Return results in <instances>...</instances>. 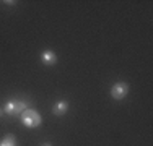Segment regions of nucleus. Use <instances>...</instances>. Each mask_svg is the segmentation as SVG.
<instances>
[{
    "mask_svg": "<svg viewBox=\"0 0 153 146\" xmlns=\"http://www.w3.org/2000/svg\"><path fill=\"white\" fill-rule=\"evenodd\" d=\"M21 122H23V125L28 127V128H36V127L41 125L42 119H41V115H39L36 111L26 109V111L21 114Z\"/></svg>",
    "mask_w": 153,
    "mask_h": 146,
    "instance_id": "f257e3e1",
    "label": "nucleus"
},
{
    "mask_svg": "<svg viewBox=\"0 0 153 146\" xmlns=\"http://www.w3.org/2000/svg\"><path fill=\"white\" fill-rule=\"evenodd\" d=\"M26 107H28V102L25 101H8L3 107V111L8 115H16V114H23L26 111Z\"/></svg>",
    "mask_w": 153,
    "mask_h": 146,
    "instance_id": "f03ea898",
    "label": "nucleus"
},
{
    "mask_svg": "<svg viewBox=\"0 0 153 146\" xmlns=\"http://www.w3.org/2000/svg\"><path fill=\"white\" fill-rule=\"evenodd\" d=\"M129 93V85L127 83H116L114 86L111 88V97L116 101H121L127 96Z\"/></svg>",
    "mask_w": 153,
    "mask_h": 146,
    "instance_id": "7ed1b4c3",
    "label": "nucleus"
},
{
    "mask_svg": "<svg viewBox=\"0 0 153 146\" xmlns=\"http://www.w3.org/2000/svg\"><path fill=\"white\" fill-rule=\"evenodd\" d=\"M41 60H42L44 65H54L57 62V55H56L54 50L47 49V50H42L41 52Z\"/></svg>",
    "mask_w": 153,
    "mask_h": 146,
    "instance_id": "20e7f679",
    "label": "nucleus"
},
{
    "mask_svg": "<svg viewBox=\"0 0 153 146\" xmlns=\"http://www.w3.org/2000/svg\"><path fill=\"white\" fill-rule=\"evenodd\" d=\"M68 111V102L67 101H57L56 104L52 105V112H54V115H64L65 112Z\"/></svg>",
    "mask_w": 153,
    "mask_h": 146,
    "instance_id": "39448f33",
    "label": "nucleus"
},
{
    "mask_svg": "<svg viewBox=\"0 0 153 146\" xmlns=\"http://www.w3.org/2000/svg\"><path fill=\"white\" fill-rule=\"evenodd\" d=\"M0 146H16L15 136H12V135H7V136L3 138L2 141H0Z\"/></svg>",
    "mask_w": 153,
    "mask_h": 146,
    "instance_id": "423d86ee",
    "label": "nucleus"
},
{
    "mask_svg": "<svg viewBox=\"0 0 153 146\" xmlns=\"http://www.w3.org/2000/svg\"><path fill=\"white\" fill-rule=\"evenodd\" d=\"M41 146H52V143H42Z\"/></svg>",
    "mask_w": 153,
    "mask_h": 146,
    "instance_id": "0eeeda50",
    "label": "nucleus"
},
{
    "mask_svg": "<svg viewBox=\"0 0 153 146\" xmlns=\"http://www.w3.org/2000/svg\"><path fill=\"white\" fill-rule=\"evenodd\" d=\"M2 114H3V109H2V107H0V117H2Z\"/></svg>",
    "mask_w": 153,
    "mask_h": 146,
    "instance_id": "6e6552de",
    "label": "nucleus"
}]
</instances>
